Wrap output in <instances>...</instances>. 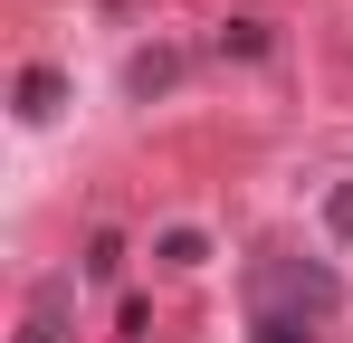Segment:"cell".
<instances>
[{
	"mask_svg": "<svg viewBox=\"0 0 353 343\" xmlns=\"http://www.w3.org/2000/svg\"><path fill=\"white\" fill-rule=\"evenodd\" d=\"M248 295H258V315H305V324H325V315H334V277H325V267H296V258L258 267Z\"/></svg>",
	"mask_w": 353,
	"mask_h": 343,
	"instance_id": "cell-1",
	"label": "cell"
},
{
	"mask_svg": "<svg viewBox=\"0 0 353 343\" xmlns=\"http://www.w3.org/2000/svg\"><path fill=\"white\" fill-rule=\"evenodd\" d=\"M58 67H29V76H19V114H58Z\"/></svg>",
	"mask_w": 353,
	"mask_h": 343,
	"instance_id": "cell-2",
	"label": "cell"
},
{
	"mask_svg": "<svg viewBox=\"0 0 353 343\" xmlns=\"http://www.w3.org/2000/svg\"><path fill=\"white\" fill-rule=\"evenodd\" d=\"M153 258H163V267H201V258H210V238H201V229H163V248H153Z\"/></svg>",
	"mask_w": 353,
	"mask_h": 343,
	"instance_id": "cell-3",
	"label": "cell"
},
{
	"mask_svg": "<svg viewBox=\"0 0 353 343\" xmlns=\"http://www.w3.org/2000/svg\"><path fill=\"white\" fill-rule=\"evenodd\" d=\"M325 238H334V248H353V181H334V191H325Z\"/></svg>",
	"mask_w": 353,
	"mask_h": 343,
	"instance_id": "cell-4",
	"label": "cell"
},
{
	"mask_svg": "<svg viewBox=\"0 0 353 343\" xmlns=\"http://www.w3.org/2000/svg\"><path fill=\"white\" fill-rule=\"evenodd\" d=\"M115 267H124V238L96 229V238H86V277H115Z\"/></svg>",
	"mask_w": 353,
	"mask_h": 343,
	"instance_id": "cell-5",
	"label": "cell"
},
{
	"mask_svg": "<svg viewBox=\"0 0 353 343\" xmlns=\"http://www.w3.org/2000/svg\"><path fill=\"white\" fill-rule=\"evenodd\" d=\"M258 343H315L305 315H258Z\"/></svg>",
	"mask_w": 353,
	"mask_h": 343,
	"instance_id": "cell-6",
	"label": "cell"
},
{
	"mask_svg": "<svg viewBox=\"0 0 353 343\" xmlns=\"http://www.w3.org/2000/svg\"><path fill=\"white\" fill-rule=\"evenodd\" d=\"M181 57H134V96H153V86H172Z\"/></svg>",
	"mask_w": 353,
	"mask_h": 343,
	"instance_id": "cell-7",
	"label": "cell"
},
{
	"mask_svg": "<svg viewBox=\"0 0 353 343\" xmlns=\"http://www.w3.org/2000/svg\"><path fill=\"white\" fill-rule=\"evenodd\" d=\"M220 48H239V57H268V29H258V19H230V29H220Z\"/></svg>",
	"mask_w": 353,
	"mask_h": 343,
	"instance_id": "cell-8",
	"label": "cell"
}]
</instances>
